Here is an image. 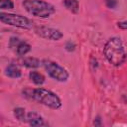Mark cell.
I'll use <instances>...</instances> for the list:
<instances>
[{
  "label": "cell",
  "mask_w": 127,
  "mask_h": 127,
  "mask_svg": "<svg viewBox=\"0 0 127 127\" xmlns=\"http://www.w3.org/2000/svg\"><path fill=\"white\" fill-rule=\"evenodd\" d=\"M103 54L109 64L114 66H120L127 57L123 43L118 37H112L106 42L103 48Z\"/></svg>",
  "instance_id": "6da1fadb"
},
{
  "label": "cell",
  "mask_w": 127,
  "mask_h": 127,
  "mask_svg": "<svg viewBox=\"0 0 127 127\" xmlns=\"http://www.w3.org/2000/svg\"><path fill=\"white\" fill-rule=\"evenodd\" d=\"M22 5L29 14L43 19L49 18L56 11L54 5L44 0H24Z\"/></svg>",
  "instance_id": "7a4b0ae2"
},
{
  "label": "cell",
  "mask_w": 127,
  "mask_h": 127,
  "mask_svg": "<svg viewBox=\"0 0 127 127\" xmlns=\"http://www.w3.org/2000/svg\"><path fill=\"white\" fill-rule=\"evenodd\" d=\"M30 97L35 101L51 108V109H59L62 107V101L60 97L53 91L46 88H35L30 91Z\"/></svg>",
  "instance_id": "3957f363"
},
{
  "label": "cell",
  "mask_w": 127,
  "mask_h": 127,
  "mask_svg": "<svg viewBox=\"0 0 127 127\" xmlns=\"http://www.w3.org/2000/svg\"><path fill=\"white\" fill-rule=\"evenodd\" d=\"M0 21L6 25L14 26L20 29L30 30L34 27V22L29 18L19 15V14H12V13H0Z\"/></svg>",
  "instance_id": "277c9868"
},
{
  "label": "cell",
  "mask_w": 127,
  "mask_h": 127,
  "mask_svg": "<svg viewBox=\"0 0 127 127\" xmlns=\"http://www.w3.org/2000/svg\"><path fill=\"white\" fill-rule=\"evenodd\" d=\"M42 64L45 68V70L48 72V74L55 80L60 82H64L68 79L69 74L67 70L60 65L58 63L53 62L51 60H44L42 61Z\"/></svg>",
  "instance_id": "5b68a950"
},
{
  "label": "cell",
  "mask_w": 127,
  "mask_h": 127,
  "mask_svg": "<svg viewBox=\"0 0 127 127\" xmlns=\"http://www.w3.org/2000/svg\"><path fill=\"white\" fill-rule=\"evenodd\" d=\"M34 31L39 37L46 40H50V41H60L64 37V34L59 29H56V28L38 26V27H35Z\"/></svg>",
  "instance_id": "8992f818"
},
{
  "label": "cell",
  "mask_w": 127,
  "mask_h": 127,
  "mask_svg": "<svg viewBox=\"0 0 127 127\" xmlns=\"http://www.w3.org/2000/svg\"><path fill=\"white\" fill-rule=\"evenodd\" d=\"M26 122H28L30 126H39V127H41V126H45L46 125L44 118L39 113H37L35 111H31V112L27 113Z\"/></svg>",
  "instance_id": "52a82bcc"
},
{
  "label": "cell",
  "mask_w": 127,
  "mask_h": 127,
  "mask_svg": "<svg viewBox=\"0 0 127 127\" xmlns=\"http://www.w3.org/2000/svg\"><path fill=\"white\" fill-rule=\"evenodd\" d=\"M5 74L11 78H19L21 76L22 72L17 64L11 63L10 64L7 65V67L5 69Z\"/></svg>",
  "instance_id": "ba28073f"
},
{
  "label": "cell",
  "mask_w": 127,
  "mask_h": 127,
  "mask_svg": "<svg viewBox=\"0 0 127 127\" xmlns=\"http://www.w3.org/2000/svg\"><path fill=\"white\" fill-rule=\"evenodd\" d=\"M22 64L28 68H38L42 64V62L35 57H27L22 60Z\"/></svg>",
  "instance_id": "9c48e42d"
},
{
  "label": "cell",
  "mask_w": 127,
  "mask_h": 127,
  "mask_svg": "<svg viewBox=\"0 0 127 127\" xmlns=\"http://www.w3.org/2000/svg\"><path fill=\"white\" fill-rule=\"evenodd\" d=\"M64 6L73 14H77L79 11V3L77 0H64Z\"/></svg>",
  "instance_id": "30bf717a"
},
{
  "label": "cell",
  "mask_w": 127,
  "mask_h": 127,
  "mask_svg": "<svg viewBox=\"0 0 127 127\" xmlns=\"http://www.w3.org/2000/svg\"><path fill=\"white\" fill-rule=\"evenodd\" d=\"M29 78L31 79V81H33L37 85H41L45 82V76L38 71H30Z\"/></svg>",
  "instance_id": "8fae6325"
},
{
  "label": "cell",
  "mask_w": 127,
  "mask_h": 127,
  "mask_svg": "<svg viewBox=\"0 0 127 127\" xmlns=\"http://www.w3.org/2000/svg\"><path fill=\"white\" fill-rule=\"evenodd\" d=\"M31 51V46L26 43V42H23L21 41L19 43V45L17 46L16 48V53L19 55V56H25L26 54H28L29 52Z\"/></svg>",
  "instance_id": "7c38bea8"
},
{
  "label": "cell",
  "mask_w": 127,
  "mask_h": 127,
  "mask_svg": "<svg viewBox=\"0 0 127 127\" xmlns=\"http://www.w3.org/2000/svg\"><path fill=\"white\" fill-rule=\"evenodd\" d=\"M14 116L16 117V119H18L21 122H26L27 120V114L25 112V109L22 107H17L14 109Z\"/></svg>",
  "instance_id": "4fadbf2b"
},
{
  "label": "cell",
  "mask_w": 127,
  "mask_h": 127,
  "mask_svg": "<svg viewBox=\"0 0 127 127\" xmlns=\"http://www.w3.org/2000/svg\"><path fill=\"white\" fill-rule=\"evenodd\" d=\"M14 8V3L12 0H0V9L5 10V9H13Z\"/></svg>",
  "instance_id": "5bb4252c"
},
{
  "label": "cell",
  "mask_w": 127,
  "mask_h": 127,
  "mask_svg": "<svg viewBox=\"0 0 127 127\" xmlns=\"http://www.w3.org/2000/svg\"><path fill=\"white\" fill-rule=\"evenodd\" d=\"M20 42H21V41H20L18 38L12 37V38L10 39V41H9V46H10L11 49H15V50H16V48H17V46L19 45Z\"/></svg>",
  "instance_id": "9a60e30c"
},
{
  "label": "cell",
  "mask_w": 127,
  "mask_h": 127,
  "mask_svg": "<svg viewBox=\"0 0 127 127\" xmlns=\"http://www.w3.org/2000/svg\"><path fill=\"white\" fill-rule=\"evenodd\" d=\"M64 48H65V50L67 52H73L75 50V44L73 42H71V41H68V42H66Z\"/></svg>",
  "instance_id": "2e32d148"
},
{
  "label": "cell",
  "mask_w": 127,
  "mask_h": 127,
  "mask_svg": "<svg viewBox=\"0 0 127 127\" xmlns=\"http://www.w3.org/2000/svg\"><path fill=\"white\" fill-rule=\"evenodd\" d=\"M105 3L107 5V7L110 9H114L116 7V4H117L116 0H105Z\"/></svg>",
  "instance_id": "e0dca14e"
},
{
  "label": "cell",
  "mask_w": 127,
  "mask_h": 127,
  "mask_svg": "<svg viewBox=\"0 0 127 127\" xmlns=\"http://www.w3.org/2000/svg\"><path fill=\"white\" fill-rule=\"evenodd\" d=\"M117 27L122 30H127V21H121L117 23Z\"/></svg>",
  "instance_id": "ac0fdd59"
},
{
  "label": "cell",
  "mask_w": 127,
  "mask_h": 127,
  "mask_svg": "<svg viewBox=\"0 0 127 127\" xmlns=\"http://www.w3.org/2000/svg\"><path fill=\"white\" fill-rule=\"evenodd\" d=\"M93 125H94V126H101V125H102V123H101V119H100L99 116H97L96 118H94Z\"/></svg>",
  "instance_id": "d6986e66"
}]
</instances>
